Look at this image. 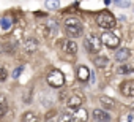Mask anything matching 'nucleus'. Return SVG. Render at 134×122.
I'll return each mask as SVG.
<instances>
[{"label": "nucleus", "instance_id": "nucleus-25", "mask_svg": "<svg viewBox=\"0 0 134 122\" xmlns=\"http://www.w3.org/2000/svg\"><path fill=\"white\" fill-rule=\"evenodd\" d=\"M7 78H8V72H7V68H5V67H0V83H3Z\"/></svg>", "mask_w": 134, "mask_h": 122}, {"label": "nucleus", "instance_id": "nucleus-2", "mask_svg": "<svg viewBox=\"0 0 134 122\" xmlns=\"http://www.w3.org/2000/svg\"><path fill=\"white\" fill-rule=\"evenodd\" d=\"M96 24H98V27H101L104 30H112V29L117 27V19L112 13L101 11V13L96 14Z\"/></svg>", "mask_w": 134, "mask_h": 122}, {"label": "nucleus", "instance_id": "nucleus-21", "mask_svg": "<svg viewBox=\"0 0 134 122\" xmlns=\"http://www.w3.org/2000/svg\"><path fill=\"white\" fill-rule=\"evenodd\" d=\"M114 3L118 8H128V7H131V0H114Z\"/></svg>", "mask_w": 134, "mask_h": 122}, {"label": "nucleus", "instance_id": "nucleus-24", "mask_svg": "<svg viewBox=\"0 0 134 122\" xmlns=\"http://www.w3.org/2000/svg\"><path fill=\"white\" fill-rule=\"evenodd\" d=\"M22 72H24V65H21V67H16V68H14V72H13V75H11V76H13V78H14V79H18V78H19V76H21V73H22Z\"/></svg>", "mask_w": 134, "mask_h": 122}, {"label": "nucleus", "instance_id": "nucleus-13", "mask_svg": "<svg viewBox=\"0 0 134 122\" xmlns=\"http://www.w3.org/2000/svg\"><path fill=\"white\" fill-rule=\"evenodd\" d=\"M88 119V113L85 111V109H82V108H77L74 113H73V120L74 122H84V120H87Z\"/></svg>", "mask_w": 134, "mask_h": 122}, {"label": "nucleus", "instance_id": "nucleus-15", "mask_svg": "<svg viewBox=\"0 0 134 122\" xmlns=\"http://www.w3.org/2000/svg\"><path fill=\"white\" fill-rule=\"evenodd\" d=\"M93 64H95L96 68H104V67L109 65V59H107L106 55H96V57L93 59Z\"/></svg>", "mask_w": 134, "mask_h": 122}, {"label": "nucleus", "instance_id": "nucleus-14", "mask_svg": "<svg viewBox=\"0 0 134 122\" xmlns=\"http://www.w3.org/2000/svg\"><path fill=\"white\" fill-rule=\"evenodd\" d=\"M8 113V98L5 94H0V119L5 117Z\"/></svg>", "mask_w": 134, "mask_h": 122}, {"label": "nucleus", "instance_id": "nucleus-16", "mask_svg": "<svg viewBox=\"0 0 134 122\" xmlns=\"http://www.w3.org/2000/svg\"><path fill=\"white\" fill-rule=\"evenodd\" d=\"M99 103H101V106H103L104 109H114V108H115V101H114V98H110V97H101V98H99Z\"/></svg>", "mask_w": 134, "mask_h": 122}, {"label": "nucleus", "instance_id": "nucleus-26", "mask_svg": "<svg viewBox=\"0 0 134 122\" xmlns=\"http://www.w3.org/2000/svg\"><path fill=\"white\" fill-rule=\"evenodd\" d=\"M125 120H134V114H128L126 117H123Z\"/></svg>", "mask_w": 134, "mask_h": 122}, {"label": "nucleus", "instance_id": "nucleus-5", "mask_svg": "<svg viewBox=\"0 0 134 122\" xmlns=\"http://www.w3.org/2000/svg\"><path fill=\"white\" fill-rule=\"evenodd\" d=\"M101 41H103V44L107 46L109 49H117L118 44H120V37L115 35V33L110 32V30H104L103 35H101Z\"/></svg>", "mask_w": 134, "mask_h": 122}, {"label": "nucleus", "instance_id": "nucleus-27", "mask_svg": "<svg viewBox=\"0 0 134 122\" xmlns=\"http://www.w3.org/2000/svg\"><path fill=\"white\" fill-rule=\"evenodd\" d=\"M110 2H112V0H104V3H106V5H110Z\"/></svg>", "mask_w": 134, "mask_h": 122}, {"label": "nucleus", "instance_id": "nucleus-12", "mask_svg": "<svg viewBox=\"0 0 134 122\" xmlns=\"http://www.w3.org/2000/svg\"><path fill=\"white\" fill-rule=\"evenodd\" d=\"M129 55H131V51L128 48H121V49L115 51V59L118 60V62H126V60L129 59Z\"/></svg>", "mask_w": 134, "mask_h": 122}, {"label": "nucleus", "instance_id": "nucleus-3", "mask_svg": "<svg viewBox=\"0 0 134 122\" xmlns=\"http://www.w3.org/2000/svg\"><path fill=\"white\" fill-rule=\"evenodd\" d=\"M84 46L88 52L92 54H98L101 51V46H103V41H101V37L95 35V33H90L84 38Z\"/></svg>", "mask_w": 134, "mask_h": 122}, {"label": "nucleus", "instance_id": "nucleus-6", "mask_svg": "<svg viewBox=\"0 0 134 122\" xmlns=\"http://www.w3.org/2000/svg\"><path fill=\"white\" fill-rule=\"evenodd\" d=\"M58 46L63 52L66 54H70V55H76L77 54V43L71 38H63L58 41Z\"/></svg>", "mask_w": 134, "mask_h": 122}, {"label": "nucleus", "instance_id": "nucleus-23", "mask_svg": "<svg viewBox=\"0 0 134 122\" xmlns=\"http://www.w3.org/2000/svg\"><path fill=\"white\" fill-rule=\"evenodd\" d=\"M57 119H58V120H73V114H71L70 111H68V113H60Z\"/></svg>", "mask_w": 134, "mask_h": 122}, {"label": "nucleus", "instance_id": "nucleus-4", "mask_svg": "<svg viewBox=\"0 0 134 122\" xmlns=\"http://www.w3.org/2000/svg\"><path fill=\"white\" fill-rule=\"evenodd\" d=\"M46 81H47V84H49L51 87L60 89V87H63V84H65V75H63L60 70H51V72L47 73V76H46Z\"/></svg>", "mask_w": 134, "mask_h": 122}, {"label": "nucleus", "instance_id": "nucleus-19", "mask_svg": "<svg viewBox=\"0 0 134 122\" xmlns=\"http://www.w3.org/2000/svg\"><path fill=\"white\" fill-rule=\"evenodd\" d=\"M44 5H46L47 10L54 11V10H58V7H60V0H46Z\"/></svg>", "mask_w": 134, "mask_h": 122}, {"label": "nucleus", "instance_id": "nucleus-1", "mask_svg": "<svg viewBox=\"0 0 134 122\" xmlns=\"http://www.w3.org/2000/svg\"><path fill=\"white\" fill-rule=\"evenodd\" d=\"M63 30L66 33V37H71V38H77L82 35L84 32V27H82V22L81 19L71 16V18H66L65 22H63Z\"/></svg>", "mask_w": 134, "mask_h": 122}, {"label": "nucleus", "instance_id": "nucleus-17", "mask_svg": "<svg viewBox=\"0 0 134 122\" xmlns=\"http://www.w3.org/2000/svg\"><path fill=\"white\" fill-rule=\"evenodd\" d=\"M0 27H2L3 30L13 29V18L11 16H3L2 19H0Z\"/></svg>", "mask_w": 134, "mask_h": 122}, {"label": "nucleus", "instance_id": "nucleus-10", "mask_svg": "<svg viewBox=\"0 0 134 122\" xmlns=\"http://www.w3.org/2000/svg\"><path fill=\"white\" fill-rule=\"evenodd\" d=\"M90 70H88V67H85V65H79L77 67V79L81 81V83H87L88 79H90Z\"/></svg>", "mask_w": 134, "mask_h": 122}, {"label": "nucleus", "instance_id": "nucleus-20", "mask_svg": "<svg viewBox=\"0 0 134 122\" xmlns=\"http://www.w3.org/2000/svg\"><path fill=\"white\" fill-rule=\"evenodd\" d=\"M132 72H134V68L131 65H121L118 68V75H128V73H132Z\"/></svg>", "mask_w": 134, "mask_h": 122}, {"label": "nucleus", "instance_id": "nucleus-11", "mask_svg": "<svg viewBox=\"0 0 134 122\" xmlns=\"http://www.w3.org/2000/svg\"><path fill=\"white\" fill-rule=\"evenodd\" d=\"M24 49H25L27 52H35V51L38 49V43H36V40H35L33 37L25 38V40H24Z\"/></svg>", "mask_w": 134, "mask_h": 122}, {"label": "nucleus", "instance_id": "nucleus-9", "mask_svg": "<svg viewBox=\"0 0 134 122\" xmlns=\"http://www.w3.org/2000/svg\"><path fill=\"white\" fill-rule=\"evenodd\" d=\"M120 92L125 97H134V79H126L120 84Z\"/></svg>", "mask_w": 134, "mask_h": 122}, {"label": "nucleus", "instance_id": "nucleus-18", "mask_svg": "<svg viewBox=\"0 0 134 122\" xmlns=\"http://www.w3.org/2000/svg\"><path fill=\"white\" fill-rule=\"evenodd\" d=\"M22 120H24V122H36V120H38V116H36V113H33V111H27V113H24Z\"/></svg>", "mask_w": 134, "mask_h": 122}, {"label": "nucleus", "instance_id": "nucleus-22", "mask_svg": "<svg viewBox=\"0 0 134 122\" xmlns=\"http://www.w3.org/2000/svg\"><path fill=\"white\" fill-rule=\"evenodd\" d=\"M47 27L51 29V33H52V35H55V33H58V26H57V22H55L54 19H51V21H49V24H47Z\"/></svg>", "mask_w": 134, "mask_h": 122}, {"label": "nucleus", "instance_id": "nucleus-8", "mask_svg": "<svg viewBox=\"0 0 134 122\" xmlns=\"http://www.w3.org/2000/svg\"><path fill=\"white\" fill-rule=\"evenodd\" d=\"M92 117L93 120H99V122H107L112 119L109 114V109H104V108H95L92 111Z\"/></svg>", "mask_w": 134, "mask_h": 122}, {"label": "nucleus", "instance_id": "nucleus-7", "mask_svg": "<svg viewBox=\"0 0 134 122\" xmlns=\"http://www.w3.org/2000/svg\"><path fill=\"white\" fill-rule=\"evenodd\" d=\"M82 101H84V97L81 95V94H71L70 97H68V100H66V111H70V113H74L77 108H81V105H82Z\"/></svg>", "mask_w": 134, "mask_h": 122}]
</instances>
